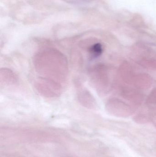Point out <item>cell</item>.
Instances as JSON below:
<instances>
[{
	"instance_id": "obj_3",
	"label": "cell",
	"mask_w": 156,
	"mask_h": 157,
	"mask_svg": "<svg viewBox=\"0 0 156 157\" xmlns=\"http://www.w3.org/2000/svg\"><path fill=\"white\" fill-rule=\"evenodd\" d=\"M78 100L81 105L86 108H91L94 104L92 96L89 90L83 87H80L77 91Z\"/></svg>"
},
{
	"instance_id": "obj_4",
	"label": "cell",
	"mask_w": 156,
	"mask_h": 157,
	"mask_svg": "<svg viewBox=\"0 0 156 157\" xmlns=\"http://www.w3.org/2000/svg\"><path fill=\"white\" fill-rule=\"evenodd\" d=\"M0 80L4 85L12 86L17 83V78L15 74L9 69L2 68L0 70Z\"/></svg>"
},
{
	"instance_id": "obj_2",
	"label": "cell",
	"mask_w": 156,
	"mask_h": 157,
	"mask_svg": "<svg viewBox=\"0 0 156 157\" xmlns=\"http://www.w3.org/2000/svg\"><path fill=\"white\" fill-rule=\"evenodd\" d=\"M34 86L38 92L45 98H57L62 93L60 83L50 78H38L35 82Z\"/></svg>"
},
{
	"instance_id": "obj_5",
	"label": "cell",
	"mask_w": 156,
	"mask_h": 157,
	"mask_svg": "<svg viewBox=\"0 0 156 157\" xmlns=\"http://www.w3.org/2000/svg\"><path fill=\"white\" fill-rule=\"evenodd\" d=\"M102 46L100 43L93 44L89 48V53L92 58L99 57L102 53Z\"/></svg>"
},
{
	"instance_id": "obj_1",
	"label": "cell",
	"mask_w": 156,
	"mask_h": 157,
	"mask_svg": "<svg viewBox=\"0 0 156 157\" xmlns=\"http://www.w3.org/2000/svg\"><path fill=\"white\" fill-rule=\"evenodd\" d=\"M33 63L37 72L42 77L59 83L65 81L67 78V59L62 52L56 49L48 48L40 51L34 57Z\"/></svg>"
}]
</instances>
